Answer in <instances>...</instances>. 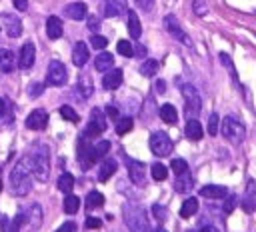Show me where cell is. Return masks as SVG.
I'll list each match as a JSON object with an SVG mask.
<instances>
[{
  "instance_id": "1",
  "label": "cell",
  "mask_w": 256,
  "mask_h": 232,
  "mask_svg": "<svg viewBox=\"0 0 256 232\" xmlns=\"http://www.w3.org/2000/svg\"><path fill=\"white\" fill-rule=\"evenodd\" d=\"M30 172L40 180V182H46L48 180V172H50V162H48V150L44 144L36 142L24 156Z\"/></svg>"
},
{
  "instance_id": "2",
  "label": "cell",
  "mask_w": 256,
  "mask_h": 232,
  "mask_svg": "<svg viewBox=\"0 0 256 232\" xmlns=\"http://www.w3.org/2000/svg\"><path fill=\"white\" fill-rule=\"evenodd\" d=\"M10 186H12V194L14 196H26L32 190V172H30V168H28L24 158L20 162H16V166L12 168Z\"/></svg>"
},
{
  "instance_id": "3",
  "label": "cell",
  "mask_w": 256,
  "mask_h": 232,
  "mask_svg": "<svg viewBox=\"0 0 256 232\" xmlns=\"http://www.w3.org/2000/svg\"><path fill=\"white\" fill-rule=\"evenodd\" d=\"M124 222L128 226L130 232H150V224H148V216L144 212L142 206L128 202L124 204Z\"/></svg>"
},
{
  "instance_id": "4",
  "label": "cell",
  "mask_w": 256,
  "mask_h": 232,
  "mask_svg": "<svg viewBox=\"0 0 256 232\" xmlns=\"http://www.w3.org/2000/svg\"><path fill=\"white\" fill-rule=\"evenodd\" d=\"M218 128H222L224 138H226L228 142H232V144H242L244 138H246V128H244V124H242L238 118H234V116H226V118L222 120V126H218Z\"/></svg>"
},
{
  "instance_id": "5",
  "label": "cell",
  "mask_w": 256,
  "mask_h": 232,
  "mask_svg": "<svg viewBox=\"0 0 256 232\" xmlns=\"http://www.w3.org/2000/svg\"><path fill=\"white\" fill-rule=\"evenodd\" d=\"M182 96H184V106H186L188 118H196L202 110V100H200L198 90L192 84H182Z\"/></svg>"
},
{
  "instance_id": "6",
  "label": "cell",
  "mask_w": 256,
  "mask_h": 232,
  "mask_svg": "<svg viewBox=\"0 0 256 232\" xmlns=\"http://www.w3.org/2000/svg\"><path fill=\"white\" fill-rule=\"evenodd\" d=\"M104 130H106V116H104V112L100 108H92L90 110V120H88V124L84 128V134L82 136L84 138H96Z\"/></svg>"
},
{
  "instance_id": "7",
  "label": "cell",
  "mask_w": 256,
  "mask_h": 232,
  "mask_svg": "<svg viewBox=\"0 0 256 232\" xmlns=\"http://www.w3.org/2000/svg\"><path fill=\"white\" fill-rule=\"evenodd\" d=\"M172 148H174V144H172V138L166 134V132H162V130H158V132H154L152 136H150V150L156 154V156H168L170 152H172Z\"/></svg>"
},
{
  "instance_id": "8",
  "label": "cell",
  "mask_w": 256,
  "mask_h": 232,
  "mask_svg": "<svg viewBox=\"0 0 256 232\" xmlns=\"http://www.w3.org/2000/svg\"><path fill=\"white\" fill-rule=\"evenodd\" d=\"M66 78H68V72H66V66L58 60H52L48 64V70H46V80L48 84L52 86H64L66 84Z\"/></svg>"
},
{
  "instance_id": "9",
  "label": "cell",
  "mask_w": 256,
  "mask_h": 232,
  "mask_svg": "<svg viewBox=\"0 0 256 232\" xmlns=\"http://www.w3.org/2000/svg\"><path fill=\"white\" fill-rule=\"evenodd\" d=\"M126 170H128V178L136 184V186H146V166L134 158L126 160Z\"/></svg>"
},
{
  "instance_id": "10",
  "label": "cell",
  "mask_w": 256,
  "mask_h": 232,
  "mask_svg": "<svg viewBox=\"0 0 256 232\" xmlns=\"http://www.w3.org/2000/svg\"><path fill=\"white\" fill-rule=\"evenodd\" d=\"M164 26H166V30L170 32L172 38H176L178 42H184V44L192 46V40L188 38V34L182 30V26L178 24V20H176L174 16H166V18H164Z\"/></svg>"
},
{
  "instance_id": "11",
  "label": "cell",
  "mask_w": 256,
  "mask_h": 232,
  "mask_svg": "<svg viewBox=\"0 0 256 232\" xmlns=\"http://www.w3.org/2000/svg\"><path fill=\"white\" fill-rule=\"evenodd\" d=\"M24 220L28 222V226H30L32 232L40 230V228H42V222H44V210H42V206H40L38 202L32 204V206L28 208V214L24 216Z\"/></svg>"
},
{
  "instance_id": "12",
  "label": "cell",
  "mask_w": 256,
  "mask_h": 232,
  "mask_svg": "<svg viewBox=\"0 0 256 232\" xmlns=\"http://www.w3.org/2000/svg\"><path fill=\"white\" fill-rule=\"evenodd\" d=\"M34 58H36V48L32 42H26L22 48H20V54H18V66L22 70H28L32 64H34Z\"/></svg>"
},
{
  "instance_id": "13",
  "label": "cell",
  "mask_w": 256,
  "mask_h": 232,
  "mask_svg": "<svg viewBox=\"0 0 256 232\" xmlns=\"http://www.w3.org/2000/svg\"><path fill=\"white\" fill-rule=\"evenodd\" d=\"M46 124H48V114L42 108L32 110L26 118V128H30V130H42Z\"/></svg>"
},
{
  "instance_id": "14",
  "label": "cell",
  "mask_w": 256,
  "mask_h": 232,
  "mask_svg": "<svg viewBox=\"0 0 256 232\" xmlns=\"http://www.w3.org/2000/svg\"><path fill=\"white\" fill-rule=\"evenodd\" d=\"M122 78H124V74H122L120 68H110V70L106 72V76L102 78V86H104L106 90H116V88L122 84Z\"/></svg>"
},
{
  "instance_id": "15",
  "label": "cell",
  "mask_w": 256,
  "mask_h": 232,
  "mask_svg": "<svg viewBox=\"0 0 256 232\" xmlns=\"http://www.w3.org/2000/svg\"><path fill=\"white\" fill-rule=\"evenodd\" d=\"M108 150H110V142H108V140H100V142H96V144H90V150H88V160H90V164H96V160L104 158V156L108 154Z\"/></svg>"
},
{
  "instance_id": "16",
  "label": "cell",
  "mask_w": 256,
  "mask_h": 232,
  "mask_svg": "<svg viewBox=\"0 0 256 232\" xmlns=\"http://www.w3.org/2000/svg\"><path fill=\"white\" fill-rule=\"evenodd\" d=\"M88 58H90L88 46H86L84 42H76L74 48H72V62H74V66L82 68V66L88 62Z\"/></svg>"
},
{
  "instance_id": "17",
  "label": "cell",
  "mask_w": 256,
  "mask_h": 232,
  "mask_svg": "<svg viewBox=\"0 0 256 232\" xmlns=\"http://www.w3.org/2000/svg\"><path fill=\"white\" fill-rule=\"evenodd\" d=\"M124 14H126V28H128L130 36H132V38H140V34H142V24H140L138 14H136L134 10H126Z\"/></svg>"
},
{
  "instance_id": "18",
  "label": "cell",
  "mask_w": 256,
  "mask_h": 232,
  "mask_svg": "<svg viewBox=\"0 0 256 232\" xmlns=\"http://www.w3.org/2000/svg\"><path fill=\"white\" fill-rule=\"evenodd\" d=\"M126 12V0H104V14L108 18H116Z\"/></svg>"
},
{
  "instance_id": "19",
  "label": "cell",
  "mask_w": 256,
  "mask_h": 232,
  "mask_svg": "<svg viewBox=\"0 0 256 232\" xmlns=\"http://www.w3.org/2000/svg\"><path fill=\"white\" fill-rule=\"evenodd\" d=\"M64 14L72 20H84L86 18V4L84 2H70L64 6Z\"/></svg>"
},
{
  "instance_id": "20",
  "label": "cell",
  "mask_w": 256,
  "mask_h": 232,
  "mask_svg": "<svg viewBox=\"0 0 256 232\" xmlns=\"http://www.w3.org/2000/svg\"><path fill=\"white\" fill-rule=\"evenodd\" d=\"M184 134H186L188 140H202V136H204V128H202V124H200L196 118H188L186 128H184Z\"/></svg>"
},
{
  "instance_id": "21",
  "label": "cell",
  "mask_w": 256,
  "mask_h": 232,
  "mask_svg": "<svg viewBox=\"0 0 256 232\" xmlns=\"http://www.w3.org/2000/svg\"><path fill=\"white\" fill-rule=\"evenodd\" d=\"M4 24H6V32L10 38H18L22 34V22L12 16V14H4Z\"/></svg>"
},
{
  "instance_id": "22",
  "label": "cell",
  "mask_w": 256,
  "mask_h": 232,
  "mask_svg": "<svg viewBox=\"0 0 256 232\" xmlns=\"http://www.w3.org/2000/svg\"><path fill=\"white\" fill-rule=\"evenodd\" d=\"M226 194H228V188L220 186V184H208V186L200 188V196H204V198H224Z\"/></svg>"
},
{
  "instance_id": "23",
  "label": "cell",
  "mask_w": 256,
  "mask_h": 232,
  "mask_svg": "<svg viewBox=\"0 0 256 232\" xmlns=\"http://www.w3.org/2000/svg\"><path fill=\"white\" fill-rule=\"evenodd\" d=\"M46 34L52 40L62 36V20L58 16H48V20H46Z\"/></svg>"
},
{
  "instance_id": "24",
  "label": "cell",
  "mask_w": 256,
  "mask_h": 232,
  "mask_svg": "<svg viewBox=\"0 0 256 232\" xmlns=\"http://www.w3.org/2000/svg\"><path fill=\"white\" fill-rule=\"evenodd\" d=\"M116 168H118V162H116L114 158L104 160V162L100 164V170H98V180H100V182H106V180L116 172Z\"/></svg>"
},
{
  "instance_id": "25",
  "label": "cell",
  "mask_w": 256,
  "mask_h": 232,
  "mask_svg": "<svg viewBox=\"0 0 256 232\" xmlns=\"http://www.w3.org/2000/svg\"><path fill=\"white\" fill-rule=\"evenodd\" d=\"M92 82H90V78L88 76H84V78H80V82L76 84V98L78 100H88L90 96H92Z\"/></svg>"
},
{
  "instance_id": "26",
  "label": "cell",
  "mask_w": 256,
  "mask_h": 232,
  "mask_svg": "<svg viewBox=\"0 0 256 232\" xmlns=\"http://www.w3.org/2000/svg\"><path fill=\"white\" fill-rule=\"evenodd\" d=\"M112 64H114V56H112L110 52H100V54L96 56V60H94V68H96L98 72L110 70Z\"/></svg>"
},
{
  "instance_id": "27",
  "label": "cell",
  "mask_w": 256,
  "mask_h": 232,
  "mask_svg": "<svg viewBox=\"0 0 256 232\" xmlns=\"http://www.w3.org/2000/svg\"><path fill=\"white\" fill-rule=\"evenodd\" d=\"M158 112H160V118H162L166 124H176V122H178V112H176V108H174L172 104H162Z\"/></svg>"
},
{
  "instance_id": "28",
  "label": "cell",
  "mask_w": 256,
  "mask_h": 232,
  "mask_svg": "<svg viewBox=\"0 0 256 232\" xmlns=\"http://www.w3.org/2000/svg\"><path fill=\"white\" fill-rule=\"evenodd\" d=\"M196 212H198V200H196L194 196L186 198V200L182 202V208H180V216H182V218H190V216H194Z\"/></svg>"
},
{
  "instance_id": "29",
  "label": "cell",
  "mask_w": 256,
  "mask_h": 232,
  "mask_svg": "<svg viewBox=\"0 0 256 232\" xmlns=\"http://www.w3.org/2000/svg\"><path fill=\"white\" fill-rule=\"evenodd\" d=\"M174 186H176L178 192H190L192 186H194V180H192V176H188L186 172H182V174L176 176V184Z\"/></svg>"
},
{
  "instance_id": "30",
  "label": "cell",
  "mask_w": 256,
  "mask_h": 232,
  "mask_svg": "<svg viewBox=\"0 0 256 232\" xmlns=\"http://www.w3.org/2000/svg\"><path fill=\"white\" fill-rule=\"evenodd\" d=\"M132 126H134V120L130 116H122V118L118 116L116 118V134L124 136V134H128L132 130Z\"/></svg>"
},
{
  "instance_id": "31",
  "label": "cell",
  "mask_w": 256,
  "mask_h": 232,
  "mask_svg": "<svg viewBox=\"0 0 256 232\" xmlns=\"http://www.w3.org/2000/svg\"><path fill=\"white\" fill-rule=\"evenodd\" d=\"M72 188H74V176L70 172L60 174V178H58V190L68 194V192H72Z\"/></svg>"
},
{
  "instance_id": "32",
  "label": "cell",
  "mask_w": 256,
  "mask_h": 232,
  "mask_svg": "<svg viewBox=\"0 0 256 232\" xmlns=\"http://www.w3.org/2000/svg\"><path fill=\"white\" fill-rule=\"evenodd\" d=\"M102 204H104V196H102L98 190H92V192H88V196H86V208H88V210L100 208Z\"/></svg>"
},
{
  "instance_id": "33",
  "label": "cell",
  "mask_w": 256,
  "mask_h": 232,
  "mask_svg": "<svg viewBox=\"0 0 256 232\" xmlns=\"http://www.w3.org/2000/svg\"><path fill=\"white\" fill-rule=\"evenodd\" d=\"M242 206L246 212H254V180H248V190L242 200Z\"/></svg>"
},
{
  "instance_id": "34",
  "label": "cell",
  "mask_w": 256,
  "mask_h": 232,
  "mask_svg": "<svg viewBox=\"0 0 256 232\" xmlns=\"http://www.w3.org/2000/svg\"><path fill=\"white\" fill-rule=\"evenodd\" d=\"M78 208H80V200H78L74 194L68 192V194L64 196V212H66V214H76Z\"/></svg>"
},
{
  "instance_id": "35",
  "label": "cell",
  "mask_w": 256,
  "mask_h": 232,
  "mask_svg": "<svg viewBox=\"0 0 256 232\" xmlns=\"http://www.w3.org/2000/svg\"><path fill=\"white\" fill-rule=\"evenodd\" d=\"M0 68L4 72H10L14 68V52L12 50H2L0 52Z\"/></svg>"
},
{
  "instance_id": "36",
  "label": "cell",
  "mask_w": 256,
  "mask_h": 232,
  "mask_svg": "<svg viewBox=\"0 0 256 232\" xmlns=\"http://www.w3.org/2000/svg\"><path fill=\"white\" fill-rule=\"evenodd\" d=\"M150 172H152V178L158 180V182L166 180V176H168V168L164 164H160V162H154L152 168H150Z\"/></svg>"
},
{
  "instance_id": "37",
  "label": "cell",
  "mask_w": 256,
  "mask_h": 232,
  "mask_svg": "<svg viewBox=\"0 0 256 232\" xmlns=\"http://www.w3.org/2000/svg\"><path fill=\"white\" fill-rule=\"evenodd\" d=\"M158 66H160L158 60H152V58H150V60H144V62H142L140 72H142L144 76H154V74L158 72Z\"/></svg>"
},
{
  "instance_id": "38",
  "label": "cell",
  "mask_w": 256,
  "mask_h": 232,
  "mask_svg": "<svg viewBox=\"0 0 256 232\" xmlns=\"http://www.w3.org/2000/svg\"><path fill=\"white\" fill-rule=\"evenodd\" d=\"M58 112H60V116H62L64 120H68V122H78V114L74 112L72 106H66V104H64V106H60Z\"/></svg>"
},
{
  "instance_id": "39",
  "label": "cell",
  "mask_w": 256,
  "mask_h": 232,
  "mask_svg": "<svg viewBox=\"0 0 256 232\" xmlns=\"http://www.w3.org/2000/svg\"><path fill=\"white\" fill-rule=\"evenodd\" d=\"M218 126H220V116L216 112H212L208 116V134L210 136H216L218 134Z\"/></svg>"
},
{
  "instance_id": "40",
  "label": "cell",
  "mask_w": 256,
  "mask_h": 232,
  "mask_svg": "<svg viewBox=\"0 0 256 232\" xmlns=\"http://www.w3.org/2000/svg\"><path fill=\"white\" fill-rule=\"evenodd\" d=\"M116 48H118V52H120L122 56H134V46H132L128 40H118Z\"/></svg>"
},
{
  "instance_id": "41",
  "label": "cell",
  "mask_w": 256,
  "mask_h": 232,
  "mask_svg": "<svg viewBox=\"0 0 256 232\" xmlns=\"http://www.w3.org/2000/svg\"><path fill=\"white\" fill-rule=\"evenodd\" d=\"M170 168L174 170V174L178 176V174H182V172H188V162L186 160H182V158H174L172 160V164H170Z\"/></svg>"
},
{
  "instance_id": "42",
  "label": "cell",
  "mask_w": 256,
  "mask_h": 232,
  "mask_svg": "<svg viewBox=\"0 0 256 232\" xmlns=\"http://www.w3.org/2000/svg\"><path fill=\"white\" fill-rule=\"evenodd\" d=\"M42 92H44V84H42V82H32V84L28 86V96H30V98H38Z\"/></svg>"
},
{
  "instance_id": "43",
  "label": "cell",
  "mask_w": 256,
  "mask_h": 232,
  "mask_svg": "<svg viewBox=\"0 0 256 232\" xmlns=\"http://www.w3.org/2000/svg\"><path fill=\"white\" fill-rule=\"evenodd\" d=\"M224 198H226V202H224V206H222V208H224V212H226V214H230V212L234 210L236 202H238V196H236V194H226Z\"/></svg>"
},
{
  "instance_id": "44",
  "label": "cell",
  "mask_w": 256,
  "mask_h": 232,
  "mask_svg": "<svg viewBox=\"0 0 256 232\" xmlns=\"http://www.w3.org/2000/svg\"><path fill=\"white\" fill-rule=\"evenodd\" d=\"M192 10L196 12V16H204L208 12V4L204 0H194L192 2Z\"/></svg>"
},
{
  "instance_id": "45",
  "label": "cell",
  "mask_w": 256,
  "mask_h": 232,
  "mask_svg": "<svg viewBox=\"0 0 256 232\" xmlns=\"http://www.w3.org/2000/svg\"><path fill=\"white\" fill-rule=\"evenodd\" d=\"M90 44H92L94 48H106V44H108V40H106L104 36H100V34H94V36L90 38Z\"/></svg>"
},
{
  "instance_id": "46",
  "label": "cell",
  "mask_w": 256,
  "mask_h": 232,
  "mask_svg": "<svg viewBox=\"0 0 256 232\" xmlns=\"http://www.w3.org/2000/svg\"><path fill=\"white\" fill-rule=\"evenodd\" d=\"M220 62L230 70V74L236 78V70H234V64H232V60H230V56L228 54H224V52H220Z\"/></svg>"
},
{
  "instance_id": "47",
  "label": "cell",
  "mask_w": 256,
  "mask_h": 232,
  "mask_svg": "<svg viewBox=\"0 0 256 232\" xmlns=\"http://www.w3.org/2000/svg\"><path fill=\"white\" fill-rule=\"evenodd\" d=\"M152 212H154V216H156L158 220H162V222H164V220H166V216H168L166 208H164V206H160V204H154V206H152Z\"/></svg>"
},
{
  "instance_id": "48",
  "label": "cell",
  "mask_w": 256,
  "mask_h": 232,
  "mask_svg": "<svg viewBox=\"0 0 256 232\" xmlns=\"http://www.w3.org/2000/svg\"><path fill=\"white\" fill-rule=\"evenodd\" d=\"M134 4H136L140 10L148 12V10H152V6H154V0H134Z\"/></svg>"
},
{
  "instance_id": "49",
  "label": "cell",
  "mask_w": 256,
  "mask_h": 232,
  "mask_svg": "<svg viewBox=\"0 0 256 232\" xmlns=\"http://www.w3.org/2000/svg\"><path fill=\"white\" fill-rule=\"evenodd\" d=\"M22 222H24V214L16 216V218L12 220V224H10V232H20V226H22Z\"/></svg>"
},
{
  "instance_id": "50",
  "label": "cell",
  "mask_w": 256,
  "mask_h": 232,
  "mask_svg": "<svg viewBox=\"0 0 256 232\" xmlns=\"http://www.w3.org/2000/svg\"><path fill=\"white\" fill-rule=\"evenodd\" d=\"M56 232H76V222H64Z\"/></svg>"
},
{
  "instance_id": "51",
  "label": "cell",
  "mask_w": 256,
  "mask_h": 232,
  "mask_svg": "<svg viewBox=\"0 0 256 232\" xmlns=\"http://www.w3.org/2000/svg\"><path fill=\"white\" fill-rule=\"evenodd\" d=\"M100 218H94V216H88L86 218V228H100Z\"/></svg>"
},
{
  "instance_id": "52",
  "label": "cell",
  "mask_w": 256,
  "mask_h": 232,
  "mask_svg": "<svg viewBox=\"0 0 256 232\" xmlns=\"http://www.w3.org/2000/svg\"><path fill=\"white\" fill-rule=\"evenodd\" d=\"M104 116H108V118H114V120H116V118H118V108H116V106H112V104H110V106H106Z\"/></svg>"
},
{
  "instance_id": "53",
  "label": "cell",
  "mask_w": 256,
  "mask_h": 232,
  "mask_svg": "<svg viewBox=\"0 0 256 232\" xmlns=\"http://www.w3.org/2000/svg\"><path fill=\"white\" fill-rule=\"evenodd\" d=\"M86 18H88V28H90V30H94V28L100 26V18H96V16H88V14H86Z\"/></svg>"
},
{
  "instance_id": "54",
  "label": "cell",
  "mask_w": 256,
  "mask_h": 232,
  "mask_svg": "<svg viewBox=\"0 0 256 232\" xmlns=\"http://www.w3.org/2000/svg\"><path fill=\"white\" fill-rule=\"evenodd\" d=\"M134 56H138V58H144V56H146V46H142V44L134 46Z\"/></svg>"
},
{
  "instance_id": "55",
  "label": "cell",
  "mask_w": 256,
  "mask_h": 232,
  "mask_svg": "<svg viewBox=\"0 0 256 232\" xmlns=\"http://www.w3.org/2000/svg\"><path fill=\"white\" fill-rule=\"evenodd\" d=\"M16 10H26L28 8V0H12Z\"/></svg>"
},
{
  "instance_id": "56",
  "label": "cell",
  "mask_w": 256,
  "mask_h": 232,
  "mask_svg": "<svg viewBox=\"0 0 256 232\" xmlns=\"http://www.w3.org/2000/svg\"><path fill=\"white\" fill-rule=\"evenodd\" d=\"M4 112H6V102H4V98H0V118L4 116Z\"/></svg>"
},
{
  "instance_id": "57",
  "label": "cell",
  "mask_w": 256,
  "mask_h": 232,
  "mask_svg": "<svg viewBox=\"0 0 256 232\" xmlns=\"http://www.w3.org/2000/svg\"><path fill=\"white\" fill-rule=\"evenodd\" d=\"M164 88H166V86H164V82H162V80H158V82H156V90H158V92H164Z\"/></svg>"
},
{
  "instance_id": "58",
  "label": "cell",
  "mask_w": 256,
  "mask_h": 232,
  "mask_svg": "<svg viewBox=\"0 0 256 232\" xmlns=\"http://www.w3.org/2000/svg\"><path fill=\"white\" fill-rule=\"evenodd\" d=\"M200 232H218V230H216L214 226H204V228H202Z\"/></svg>"
},
{
  "instance_id": "59",
  "label": "cell",
  "mask_w": 256,
  "mask_h": 232,
  "mask_svg": "<svg viewBox=\"0 0 256 232\" xmlns=\"http://www.w3.org/2000/svg\"><path fill=\"white\" fill-rule=\"evenodd\" d=\"M154 232H166V228H162V226H158V228H156Z\"/></svg>"
},
{
  "instance_id": "60",
  "label": "cell",
  "mask_w": 256,
  "mask_h": 232,
  "mask_svg": "<svg viewBox=\"0 0 256 232\" xmlns=\"http://www.w3.org/2000/svg\"><path fill=\"white\" fill-rule=\"evenodd\" d=\"M0 190H2V178H0Z\"/></svg>"
},
{
  "instance_id": "61",
  "label": "cell",
  "mask_w": 256,
  "mask_h": 232,
  "mask_svg": "<svg viewBox=\"0 0 256 232\" xmlns=\"http://www.w3.org/2000/svg\"><path fill=\"white\" fill-rule=\"evenodd\" d=\"M0 52H2V50H0Z\"/></svg>"
}]
</instances>
